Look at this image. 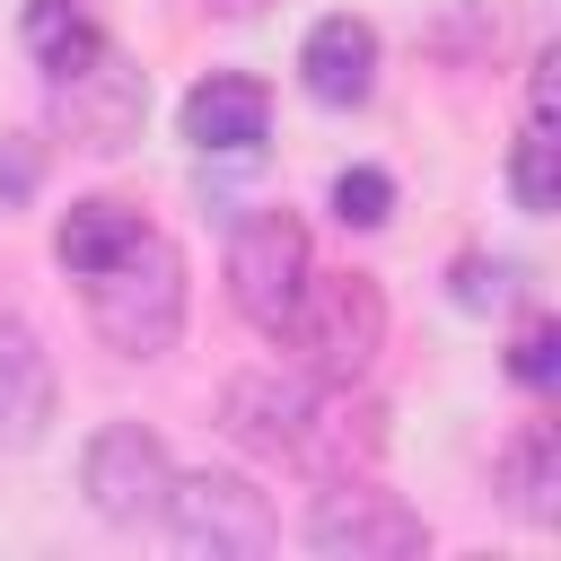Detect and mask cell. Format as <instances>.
Listing matches in <instances>:
<instances>
[{
  "label": "cell",
  "instance_id": "cell-1",
  "mask_svg": "<svg viewBox=\"0 0 561 561\" xmlns=\"http://www.w3.org/2000/svg\"><path fill=\"white\" fill-rule=\"evenodd\" d=\"M88 324H96V342L123 351V359L175 351V333H184V254H175L149 219L131 228V245H123L105 272H88Z\"/></svg>",
  "mask_w": 561,
  "mask_h": 561
},
{
  "label": "cell",
  "instance_id": "cell-2",
  "mask_svg": "<svg viewBox=\"0 0 561 561\" xmlns=\"http://www.w3.org/2000/svg\"><path fill=\"white\" fill-rule=\"evenodd\" d=\"M280 333L298 342L316 386H359L368 359L386 351V298H377L368 272H307V289H298Z\"/></svg>",
  "mask_w": 561,
  "mask_h": 561
},
{
  "label": "cell",
  "instance_id": "cell-3",
  "mask_svg": "<svg viewBox=\"0 0 561 561\" xmlns=\"http://www.w3.org/2000/svg\"><path fill=\"white\" fill-rule=\"evenodd\" d=\"M158 517H167V535L184 543V552H210V561H254V552H272V500L245 482V473H175L167 482V500H158Z\"/></svg>",
  "mask_w": 561,
  "mask_h": 561
},
{
  "label": "cell",
  "instance_id": "cell-4",
  "mask_svg": "<svg viewBox=\"0 0 561 561\" xmlns=\"http://www.w3.org/2000/svg\"><path fill=\"white\" fill-rule=\"evenodd\" d=\"M307 272H316V245H307V228H298L289 210L237 219V237H228V298H237V316H245L254 333H280V324H289Z\"/></svg>",
  "mask_w": 561,
  "mask_h": 561
},
{
  "label": "cell",
  "instance_id": "cell-5",
  "mask_svg": "<svg viewBox=\"0 0 561 561\" xmlns=\"http://www.w3.org/2000/svg\"><path fill=\"white\" fill-rule=\"evenodd\" d=\"M307 543L324 561H412V552H430V526L394 491L351 482V473H324V491L307 508Z\"/></svg>",
  "mask_w": 561,
  "mask_h": 561
},
{
  "label": "cell",
  "instance_id": "cell-6",
  "mask_svg": "<svg viewBox=\"0 0 561 561\" xmlns=\"http://www.w3.org/2000/svg\"><path fill=\"white\" fill-rule=\"evenodd\" d=\"M167 482H175L167 438L140 430V421H105V430L88 438V456H79V491H88V508H96L105 526H140V517H158Z\"/></svg>",
  "mask_w": 561,
  "mask_h": 561
},
{
  "label": "cell",
  "instance_id": "cell-7",
  "mask_svg": "<svg viewBox=\"0 0 561 561\" xmlns=\"http://www.w3.org/2000/svg\"><path fill=\"white\" fill-rule=\"evenodd\" d=\"M140 114H149V79H140L114 44H105L96 61H79V70L53 79V123H61L79 149H96V158L131 149V140H140Z\"/></svg>",
  "mask_w": 561,
  "mask_h": 561
},
{
  "label": "cell",
  "instance_id": "cell-8",
  "mask_svg": "<svg viewBox=\"0 0 561 561\" xmlns=\"http://www.w3.org/2000/svg\"><path fill=\"white\" fill-rule=\"evenodd\" d=\"M316 403H324V394H316L307 377L254 368V377H228V394H219V430H228L237 447H254V456L298 465L307 438H316Z\"/></svg>",
  "mask_w": 561,
  "mask_h": 561
},
{
  "label": "cell",
  "instance_id": "cell-9",
  "mask_svg": "<svg viewBox=\"0 0 561 561\" xmlns=\"http://www.w3.org/2000/svg\"><path fill=\"white\" fill-rule=\"evenodd\" d=\"M53 351L35 342V324L18 307H0V447H35L53 430Z\"/></svg>",
  "mask_w": 561,
  "mask_h": 561
},
{
  "label": "cell",
  "instance_id": "cell-10",
  "mask_svg": "<svg viewBox=\"0 0 561 561\" xmlns=\"http://www.w3.org/2000/svg\"><path fill=\"white\" fill-rule=\"evenodd\" d=\"M298 79H307L316 105H368V88H377V26L351 18V9L316 18L307 44H298Z\"/></svg>",
  "mask_w": 561,
  "mask_h": 561
},
{
  "label": "cell",
  "instance_id": "cell-11",
  "mask_svg": "<svg viewBox=\"0 0 561 561\" xmlns=\"http://www.w3.org/2000/svg\"><path fill=\"white\" fill-rule=\"evenodd\" d=\"M263 131H272V96L245 70H210L184 96V140L210 149V158H245V149H263Z\"/></svg>",
  "mask_w": 561,
  "mask_h": 561
},
{
  "label": "cell",
  "instance_id": "cell-12",
  "mask_svg": "<svg viewBox=\"0 0 561 561\" xmlns=\"http://www.w3.org/2000/svg\"><path fill=\"white\" fill-rule=\"evenodd\" d=\"M500 491L526 526H552L561 517V430L552 421H526L508 447H500Z\"/></svg>",
  "mask_w": 561,
  "mask_h": 561
},
{
  "label": "cell",
  "instance_id": "cell-13",
  "mask_svg": "<svg viewBox=\"0 0 561 561\" xmlns=\"http://www.w3.org/2000/svg\"><path fill=\"white\" fill-rule=\"evenodd\" d=\"M131 228H140L131 202H105V193H96V202H70L61 228H53V254H61L70 280H88V272H105V263L131 245Z\"/></svg>",
  "mask_w": 561,
  "mask_h": 561
},
{
  "label": "cell",
  "instance_id": "cell-14",
  "mask_svg": "<svg viewBox=\"0 0 561 561\" xmlns=\"http://www.w3.org/2000/svg\"><path fill=\"white\" fill-rule=\"evenodd\" d=\"M26 53L61 79V70H79V61L105 53V26H96L88 0H26Z\"/></svg>",
  "mask_w": 561,
  "mask_h": 561
},
{
  "label": "cell",
  "instance_id": "cell-15",
  "mask_svg": "<svg viewBox=\"0 0 561 561\" xmlns=\"http://www.w3.org/2000/svg\"><path fill=\"white\" fill-rule=\"evenodd\" d=\"M561 140H552V123H526L517 131V158H508V184H517V210H561V158H552Z\"/></svg>",
  "mask_w": 561,
  "mask_h": 561
},
{
  "label": "cell",
  "instance_id": "cell-16",
  "mask_svg": "<svg viewBox=\"0 0 561 561\" xmlns=\"http://www.w3.org/2000/svg\"><path fill=\"white\" fill-rule=\"evenodd\" d=\"M333 219L342 228H386L394 219V175L386 167H342L333 175Z\"/></svg>",
  "mask_w": 561,
  "mask_h": 561
},
{
  "label": "cell",
  "instance_id": "cell-17",
  "mask_svg": "<svg viewBox=\"0 0 561 561\" xmlns=\"http://www.w3.org/2000/svg\"><path fill=\"white\" fill-rule=\"evenodd\" d=\"M35 184H44V149L35 140H0V210H18V202H35Z\"/></svg>",
  "mask_w": 561,
  "mask_h": 561
},
{
  "label": "cell",
  "instance_id": "cell-18",
  "mask_svg": "<svg viewBox=\"0 0 561 561\" xmlns=\"http://www.w3.org/2000/svg\"><path fill=\"white\" fill-rule=\"evenodd\" d=\"M552 368H561V351H552V324L535 316V324L508 342V377H517V386H552Z\"/></svg>",
  "mask_w": 561,
  "mask_h": 561
},
{
  "label": "cell",
  "instance_id": "cell-19",
  "mask_svg": "<svg viewBox=\"0 0 561 561\" xmlns=\"http://www.w3.org/2000/svg\"><path fill=\"white\" fill-rule=\"evenodd\" d=\"M508 263H482V254H465L456 263V307H491V298H508Z\"/></svg>",
  "mask_w": 561,
  "mask_h": 561
},
{
  "label": "cell",
  "instance_id": "cell-20",
  "mask_svg": "<svg viewBox=\"0 0 561 561\" xmlns=\"http://www.w3.org/2000/svg\"><path fill=\"white\" fill-rule=\"evenodd\" d=\"M210 9H219V18H245V9H263V0H210Z\"/></svg>",
  "mask_w": 561,
  "mask_h": 561
}]
</instances>
